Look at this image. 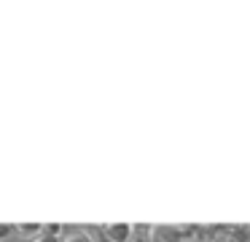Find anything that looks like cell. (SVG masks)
I'll list each match as a JSON object with an SVG mask.
<instances>
[{
    "mask_svg": "<svg viewBox=\"0 0 250 242\" xmlns=\"http://www.w3.org/2000/svg\"><path fill=\"white\" fill-rule=\"evenodd\" d=\"M135 226L132 223H103L100 234L105 237V242H129L135 237Z\"/></svg>",
    "mask_w": 250,
    "mask_h": 242,
    "instance_id": "cell-1",
    "label": "cell"
},
{
    "mask_svg": "<svg viewBox=\"0 0 250 242\" xmlns=\"http://www.w3.org/2000/svg\"><path fill=\"white\" fill-rule=\"evenodd\" d=\"M148 242H183V229L178 226H151Z\"/></svg>",
    "mask_w": 250,
    "mask_h": 242,
    "instance_id": "cell-2",
    "label": "cell"
},
{
    "mask_svg": "<svg viewBox=\"0 0 250 242\" xmlns=\"http://www.w3.org/2000/svg\"><path fill=\"white\" fill-rule=\"evenodd\" d=\"M60 240L62 242H94V237L89 234L86 229H70V231H65Z\"/></svg>",
    "mask_w": 250,
    "mask_h": 242,
    "instance_id": "cell-3",
    "label": "cell"
},
{
    "mask_svg": "<svg viewBox=\"0 0 250 242\" xmlns=\"http://www.w3.org/2000/svg\"><path fill=\"white\" fill-rule=\"evenodd\" d=\"M41 229H43V223H14V231L27 237V240H33L35 234H41Z\"/></svg>",
    "mask_w": 250,
    "mask_h": 242,
    "instance_id": "cell-4",
    "label": "cell"
},
{
    "mask_svg": "<svg viewBox=\"0 0 250 242\" xmlns=\"http://www.w3.org/2000/svg\"><path fill=\"white\" fill-rule=\"evenodd\" d=\"M30 242H62V240H60L57 234H49V231H43V229H41V234H35Z\"/></svg>",
    "mask_w": 250,
    "mask_h": 242,
    "instance_id": "cell-5",
    "label": "cell"
},
{
    "mask_svg": "<svg viewBox=\"0 0 250 242\" xmlns=\"http://www.w3.org/2000/svg\"><path fill=\"white\" fill-rule=\"evenodd\" d=\"M215 242H245V240H242V237H237V234H221Z\"/></svg>",
    "mask_w": 250,
    "mask_h": 242,
    "instance_id": "cell-6",
    "label": "cell"
},
{
    "mask_svg": "<svg viewBox=\"0 0 250 242\" xmlns=\"http://www.w3.org/2000/svg\"><path fill=\"white\" fill-rule=\"evenodd\" d=\"M8 231H14V226H11V223H8V226H6V223H0V237L8 234Z\"/></svg>",
    "mask_w": 250,
    "mask_h": 242,
    "instance_id": "cell-7",
    "label": "cell"
},
{
    "mask_svg": "<svg viewBox=\"0 0 250 242\" xmlns=\"http://www.w3.org/2000/svg\"><path fill=\"white\" fill-rule=\"evenodd\" d=\"M129 242H148V237H137V231H135V237H132Z\"/></svg>",
    "mask_w": 250,
    "mask_h": 242,
    "instance_id": "cell-8",
    "label": "cell"
}]
</instances>
